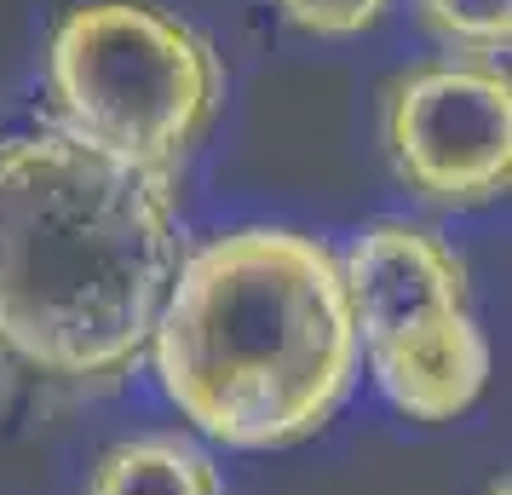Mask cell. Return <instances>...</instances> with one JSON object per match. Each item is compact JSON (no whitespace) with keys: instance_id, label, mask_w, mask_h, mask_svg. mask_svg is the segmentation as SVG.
<instances>
[{"instance_id":"cell-6","label":"cell","mask_w":512,"mask_h":495,"mask_svg":"<svg viewBox=\"0 0 512 495\" xmlns=\"http://www.w3.org/2000/svg\"><path fill=\"white\" fill-rule=\"evenodd\" d=\"M93 495H219V467L190 438H133L98 461Z\"/></svg>"},{"instance_id":"cell-1","label":"cell","mask_w":512,"mask_h":495,"mask_svg":"<svg viewBox=\"0 0 512 495\" xmlns=\"http://www.w3.org/2000/svg\"><path fill=\"white\" fill-rule=\"evenodd\" d=\"M185 265L179 190L58 127L0 139V380L93 403L150 357Z\"/></svg>"},{"instance_id":"cell-3","label":"cell","mask_w":512,"mask_h":495,"mask_svg":"<svg viewBox=\"0 0 512 495\" xmlns=\"http://www.w3.org/2000/svg\"><path fill=\"white\" fill-rule=\"evenodd\" d=\"M47 93L58 133L173 179L225 110V64L208 35L144 0H87L52 29Z\"/></svg>"},{"instance_id":"cell-5","label":"cell","mask_w":512,"mask_h":495,"mask_svg":"<svg viewBox=\"0 0 512 495\" xmlns=\"http://www.w3.org/2000/svg\"><path fill=\"white\" fill-rule=\"evenodd\" d=\"M397 179L432 208H484L512 185V81L478 64L397 75L380 104Z\"/></svg>"},{"instance_id":"cell-4","label":"cell","mask_w":512,"mask_h":495,"mask_svg":"<svg viewBox=\"0 0 512 495\" xmlns=\"http://www.w3.org/2000/svg\"><path fill=\"white\" fill-rule=\"evenodd\" d=\"M357 352L374 386L409 421H455L489 380V340L472 317L466 265L409 219H374L340 254Z\"/></svg>"},{"instance_id":"cell-8","label":"cell","mask_w":512,"mask_h":495,"mask_svg":"<svg viewBox=\"0 0 512 495\" xmlns=\"http://www.w3.org/2000/svg\"><path fill=\"white\" fill-rule=\"evenodd\" d=\"M277 6L300 35H317V41L363 35V29H374L380 12H386V0H277Z\"/></svg>"},{"instance_id":"cell-7","label":"cell","mask_w":512,"mask_h":495,"mask_svg":"<svg viewBox=\"0 0 512 495\" xmlns=\"http://www.w3.org/2000/svg\"><path fill=\"white\" fill-rule=\"evenodd\" d=\"M420 24L449 47L495 52L512 41V0H420Z\"/></svg>"},{"instance_id":"cell-2","label":"cell","mask_w":512,"mask_h":495,"mask_svg":"<svg viewBox=\"0 0 512 495\" xmlns=\"http://www.w3.org/2000/svg\"><path fill=\"white\" fill-rule=\"evenodd\" d=\"M150 363L167 403L213 444H305L357 380L340 254L271 225L213 236L173 277Z\"/></svg>"},{"instance_id":"cell-9","label":"cell","mask_w":512,"mask_h":495,"mask_svg":"<svg viewBox=\"0 0 512 495\" xmlns=\"http://www.w3.org/2000/svg\"><path fill=\"white\" fill-rule=\"evenodd\" d=\"M489 495H512V484H507V478H495V484H489Z\"/></svg>"}]
</instances>
